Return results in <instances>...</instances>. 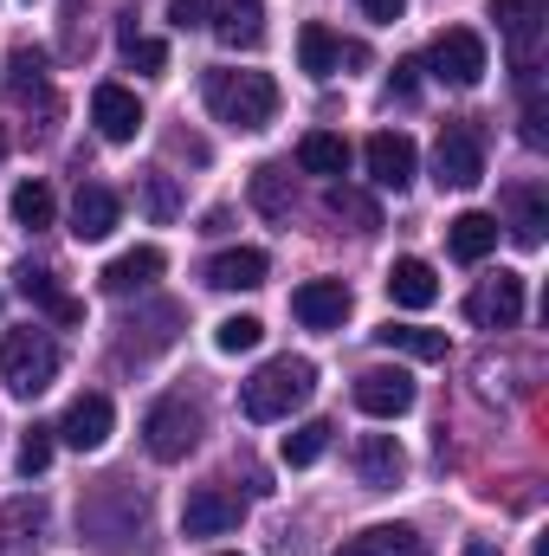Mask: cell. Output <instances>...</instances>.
Returning a JSON list of instances; mask_svg holds the SVG:
<instances>
[{
  "label": "cell",
  "instance_id": "obj_37",
  "mask_svg": "<svg viewBox=\"0 0 549 556\" xmlns=\"http://www.w3.org/2000/svg\"><path fill=\"white\" fill-rule=\"evenodd\" d=\"M124 59H130L137 72H162V65H168V46H162V39H142L137 20H124Z\"/></svg>",
  "mask_w": 549,
  "mask_h": 556
},
{
  "label": "cell",
  "instance_id": "obj_4",
  "mask_svg": "<svg viewBox=\"0 0 549 556\" xmlns=\"http://www.w3.org/2000/svg\"><path fill=\"white\" fill-rule=\"evenodd\" d=\"M0 382L13 395H46L59 382V343L46 330H7L0 337Z\"/></svg>",
  "mask_w": 549,
  "mask_h": 556
},
{
  "label": "cell",
  "instance_id": "obj_12",
  "mask_svg": "<svg viewBox=\"0 0 549 556\" xmlns=\"http://www.w3.org/2000/svg\"><path fill=\"white\" fill-rule=\"evenodd\" d=\"M362 162H369V175H375V188H413V168H420V149H413V137H401V130H375L369 137V149H362Z\"/></svg>",
  "mask_w": 549,
  "mask_h": 556
},
{
  "label": "cell",
  "instance_id": "obj_3",
  "mask_svg": "<svg viewBox=\"0 0 549 556\" xmlns=\"http://www.w3.org/2000/svg\"><path fill=\"white\" fill-rule=\"evenodd\" d=\"M317 389V363L310 356H272L253 382H246V420H284L291 408H304Z\"/></svg>",
  "mask_w": 549,
  "mask_h": 556
},
{
  "label": "cell",
  "instance_id": "obj_43",
  "mask_svg": "<svg viewBox=\"0 0 549 556\" xmlns=\"http://www.w3.org/2000/svg\"><path fill=\"white\" fill-rule=\"evenodd\" d=\"M0 155H7V142H0Z\"/></svg>",
  "mask_w": 549,
  "mask_h": 556
},
{
  "label": "cell",
  "instance_id": "obj_7",
  "mask_svg": "<svg viewBox=\"0 0 549 556\" xmlns=\"http://www.w3.org/2000/svg\"><path fill=\"white\" fill-rule=\"evenodd\" d=\"M420 72H433L439 85H452V91H472L485 72H491V59H485V39L472 33V26H446L433 46H426V65Z\"/></svg>",
  "mask_w": 549,
  "mask_h": 556
},
{
  "label": "cell",
  "instance_id": "obj_22",
  "mask_svg": "<svg viewBox=\"0 0 549 556\" xmlns=\"http://www.w3.org/2000/svg\"><path fill=\"white\" fill-rule=\"evenodd\" d=\"M13 285H20V298H33V304H39V311H52L59 324H78V317H85V304H78V298H72L52 273H46V266H20Z\"/></svg>",
  "mask_w": 549,
  "mask_h": 556
},
{
  "label": "cell",
  "instance_id": "obj_23",
  "mask_svg": "<svg viewBox=\"0 0 549 556\" xmlns=\"http://www.w3.org/2000/svg\"><path fill=\"white\" fill-rule=\"evenodd\" d=\"M336 556H426V538L413 525H369V531H356Z\"/></svg>",
  "mask_w": 549,
  "mask_h": 556
},
{
  "label": "cell",
  "instance_id": "obj_15",
  "mask_svg": "<svg viewBox=\"0 0 549 556\" xmlns=\"http://www.w3.org/2000/svg\"><path fill=\"white\" fill-rule=\"evenodd\" d=\"M207 26H214L220 46L253 52L266 39V0H207Z\"/></svg>",
  "mask_w": 549,
  "mask_h": 556
},
{
  "label": "cell",
  "instance_id": "obj_26",
  "mask_svg": "<svg viewBox=\"0 0 549 556\" xmlns=\"http://www.w3.org/2000/svg\"><path fill=\"white\" fill-rule=\"evenodd\" d=\"M382 350H401L413 363H446V330H420V324H382L375 330Z\"/></svg>",
  "mask_w": 549,
  "mask_h": 556
},
{
  "label": "cell",
  "instance_id": "obj_24",
  "mask_svg": "<svg viewBox=\"0 0 549 556\" xmlns=\"http://www.w3.org/2000/svg\"><path fill=\"white\" fill-rule=\"evenodd\" d=\"M446 247H452V260H465V266H478L491 247H498V214H459V220H446Z\"/></svg>",
  "mask_w": 549,
  "mask_h": 556
},
{
  "label": "cell",
  "instance_id": "obj_8",
  "mask_svg": "<svg viewBox=\"0 0 549 556\" xmlns=\"http://www.w3.org/2000/svg\"><path fill=\"white\" fill-rule=\"evenodd\" d=\"M433 181L439 188H478L485 181V137L478 124H446L433 142Z\"/></svg>",
  "mask_w": 549,
  "mask_h": 556
},
{
  "label": "cell",
  "instance_id": "obj_1",
  "mask_svg": "<svg viewBox=\"0 0 549 556\" xmlns=\"http://www.w3.org/2000/svg\"><path fill=\"white\" fill-rule=\"evenodd\" d=\"M78 531L98 551H137L142 531H149V498L130 479H98L85 492V505H78Z\"/></svg>",
  "mask_w": 549,
  "mask_h": 556
},
{
  "label": "cell",
  "instance_id": "obj_14",
  "mask_svg": "<svg viewBox=\"0 0 549 556\" xmlns=\"http://www.w3.org/2000/svg\"><path fill=\"white\" fill-rule=\"evenodd\" d=\"M111 427H117V408H111V395H78L72 408H65V420L52 427L65 446H78V453H98L104 440H111Z\"/></svg>",
  "mask_w": 549,
  "mask_h": 556
},
{
  "label": "cell",
  "instance_id": "obj_27",
  "mask_svg": "<svg viewBox=\"0 0 549 556\" xmlns=\"http://www.w3.org/2000/svg\"><path fill=\"white\" fill-rule=\"evenodd\" d=\"M297 65H304L310 78H336V72H343V39L310 20V26L297 33Z\"/></svg>",
  "mask_w": 549,
  "mask_h": 556
},
{
  "label": "cell",
  "instance_id": "obj_18",
  "mask_svg": "<svg viewBox=\"0 0 549 556\" xmlns=\"http://www.w3.org/2000/svg\"><path fill=\"white\" fill-rule=\"evenodd\" d=\"M91 124H98V137L104 142H137V130H142L137 91H124V85H98V91H91Z\"/></svg>",
  "mask_w": 549,
  "mask_h": 556
},
{
  "label": "cell",
  "instance_id": "obj_28",
  "mask_svg": "<svg viewBox=\"0 0 549 556\" xmlns=\"http://www.w3.org/2000/svg\"><path fill=\"white\" fill-rule=\"evenodd\" d=\"M297 168H304V175H330V181H336V175L349 168V142L336 137V130H310V137L297 142Z\"/></svg>",
  "mask_w": 549,
  "mask_h": 556
},
{
  "label": "cell",
  "instance_id": "obj_20",
  "mask_svg": "<svg viewBox=\"0 0 549 556\" xmlns=\"http://www.w3.org/2000/svg\"><path fill=\"white\" fill-rule=\"evenodd\" d=\"M266 273H272V260H266L259 247H233V253L207 260V285H214V291H259Z\"/></svg>",
  "mask_w": 549,
  "mask_h": 556
},
{
  "label": "cell",
  "instance_id": "obj_11",
  "mask_svg": "<svg viewBox=\"0 0 549 556\" xmlns=\"http://www.w3.org/2000/svg\"><path fill=\"white\" fill-rule=\"evenodd\" d=\"M349 304H356V298H349L343 278H310V285L291 291V317H297L304 330H343Z\"/></svg>",
  "mask_w": 549,
  "mask_h": 556
},
{
  "label": "cell",
  "instance_id": "obj_36",
  "mask_svg": "<svg viewBox=\"0 0 549 556\" xmlns=\"http://www.w3.org/2000/svg\"><path fill=\"white\" fill-rule=\"evenodd\" d=\"M142 207H149V220H175V214H181L175 175H142Z\"/></svg>",
  "mask_w": 549,
  "mask_h": 556
},
{
  "label": "cell",
  "instance_id": "obj_17",
  "mask_svg": "<svg viewBox=\"0 0 549 556\" xmlns=\"http://www.w3.org/2000/svg\"><path fill=\"white\" fill-rule=\"evenodd\" d=\"M401 472H408V453H401L395 433H362V440H356V479H362L369 492L401 485Z\"/></svg>",
  "mask_w": 549,
  "mask_h": 556
},
{
  "label": "cell",
  "instance_id": "obj_35",
  "mask_svg": "<svg viewBox=\"0 0 549 556\" xmlns=\"http://www.w3.org/2000/svg\"><path fill=\"white\" fill-rule=\"evenodd\" d=\"M259 337H266V324H259V317H220V324H214V343H220L227 356L259 350Z\"/></svg>",
  "mask_w": 549,
  "mask_h": 556
},
{
  "label": "cell",
  "instance_id": "obj_39",
  "mask_svg": "<svg viewBox=\"0 0 549 556\" xmlns=\"http://www.w3.org/2000/svg\"><path fill=\"white\" fill-rule=\"evenodd\" d=\"M549 104H544V91H537V78H531V85H524V142H531V149H544L549 142Z\"/></svg>",
  "mask_w": 549,
  "mask_h": 556
},
{
  "label": "cell",
  "instance_id": "obj_34",
  "mask_svg": "<svg viewBox=\"0 0 549 556\" xmlns=\"http://www.w3.org/2000/svg\"><path fill=\"white\" fill-rule=\"evenodd\" d=\"M52 446H59V433H52V427H26V433H20V459H13V466H20V479H39V472L52 466Z\"/></svg>",
  "mask_w": 549,
  "mask_h": 556
},
{
  "label": "cell",
  "instance_id": "obj_38",
  "mask_svg": "<svg viewBox=\"0 0 549 556\" xmlns=\"http://www.w3.org/2000/svg\"><path fill=\"white\" fill-rule=\"evenodd\" d=\"M7 531H26L20 544H39V531H46V505H39V498H13V505H7Z\"/></svg>",
  "mask_w": 549,
  "mask_h": 556
},
{
  "label": "cell",
  "instance_id": "obj_44",
  "mask_svg": "<svg viewBox=\"0 0 549 556\" xmlns=\"http://www.w3.org/2000/svg\"><path fill=\"white\" fill-rule=\"evenodd\" d=\"M227 556H233V551H227Z\"/></svg>",
  "mask_w": 549,
  "mask_h": 556
},
{
  "label": "cell",
  "instance_id": "obj_5",
  "mask_svg": "<svg viewBox=\"0 0 549 556\" xmlns=\"http://www.w3.org/2000/svg\"><path fill=\"white\" fill-rule=\"evenodd\" d=\"M491 20H498V33H505V46H511L518 78L531 85V78H537V65H544L549 7H544V0H491Z\"/></svg>",
  "mask_w": 549,
  "mask_h": 556
},
{
  "label": "cell",
  "instance_id": "obj_31",
  "mask_svg": "<svg viewBox=\"0 0 549 556\" xmlns=\"http://www.w3.org/2000/svg\"><path fill=\"white\" fill-rule=\"evenodd\" d=\"M330 420H304V427H291L284 433V466H317L323 453H330Z\"/></svg>",
  "mask_w": 549,
  "mask_h": 556
},
{
  "label": "cell",
  "instance_id": "obj_40",
  "mask_svg": "<svg viewBox=\"0 0 549 556\" xmlns=\"http://www.w3.org/2000/svg\"><path fill=\"white\" fill-rule=\"evenodd\" d=\"M388 98H401V104H413V98H420V59L395 65V78H388Z\"/></svg>",
  "mask_w": 549,
  "mask_h": 556
},
{
  "label": "cell",
  "instance_id": "obj_16",
  "mask_svg": "<svg viewBox=\"0 0 549 556\" xmlns=\"http://www.w3.org/2000/svg\"><path fill=\"white\" fill-rule=\"evenodd\" d=\"M117 220H124V201H117L104 181H85L78 201H72V233H78L85 247H98V240L117 233Z\"/></svg>",
  "mask_w": 549,
  "mask_h": 556
},
{
  "label": "cell",
  "instance_id": "obj_41",
  "mask_svg": "<svg viewBox=\"0 0 549 556\" xmlns=\"http://www.w3.org/2000/svg\"><path fill=\"white\" fill-rule=\"evenodd\" d=\"M168 26H207V0H168Z\"/></svg>",
  "mask_w": 549,
  "mask_h": 556
},
{
  "label": "cell",
  "instance_id": "obj_9",
  "mask_svg": "<svg viewBox=\"0 0 549 556\" xmlns=\"http://www.w3.org/2000/svg\"><path fill=\"white\" fill-rule=\"evenodd\" d=\"M465 317L478 324V330H511L518 317H524V278L518 273H491L472 285V298H465Z\"/></svg>",
  "mask_w": 549,
  "mask_h": 556
},
{
  "label": "cell",
  "instance_id": "obj_21",
  "mask_svg": "<svg viewBox=\"0 0 549 556\" xmlns=\"http://www.w3.org/2000/svg\"><path fill=\"white\" fill-rule=\"evenodd\" d=\"M505 207H511V240L524 247V253H537L544 247V227H549V201L537 181H518L511 194H505Z\"/></svg>",
  "mask_w": 549,
  "mask_h": 556
},
{
  "label": "cell",
  "instance_id": "obj_19",
  "mask_svg": "<svg viewBox=\"0 0 549 556\" xmlns=\"http://www.w3.org/2000/svg\"><path fill=\"white\" fill-rule=\"evenodd\" d=\"M162 247H130V253H117L104 273H98V285L111 291V298H130V291H149L155 278H162Z\"/></svg>",
  "mask_w": 549,
  "mask_h": 556
},
{
  "label": "cell",
  "instance_id": "obj_30",
  "mask_svg": "<svg viewBox=\"0 0 549 556\" xmlns=\"http://www.w3.org/2000/svg\"><path fill=\"white\" fill-rule=\"evenodd\" d=\"M7 207H13V220H20L26 233H39V227H52V214H59V201H52V188H46V181H20Z\"/></svg>",
  "mask_w": 549,
  "mask_h": 556
},
{
  "label": "cell",
  "instance_id": "obj_13",
  "mask_svg": "<svg viewBox=\"0 0 549 556\" xmlns=\"http://www.w3.org/2000/svg\"><path fill=\"white\" fill-rule=\"evenodd\" d=\"M356 408L375 420H401L413 408V376L408 369H362L356 376Z\"/></svg>",
  "mask_w": 549,
  "mask_h": 556
},
{
  "label": "cell",
  "instance_id": "obj_42",
  "mask_svg": "<svg viewBox=\"0 0 549 556\" xmlns=\"http://www.w3.org/2000/svg\"><path fill=\"white\" fill-rule=\"evenodd\" d=\"M362 13H369V20H401L408 0H362Z\"/></svg>",
  "mask_w": 549,
  "mask_h": 556
},
{
  "label": "cell",
  "instance_id": "obj_33",
  "mask_svg": "<svg viewBox=\"0 0 549 556\" xmlns=\"http://www.w3.org/2000/svg\"><path fill=\"white\" fill-rule=\"evenodd\" d=\"M330 214L336 220H356V233H375L382 227V207L369 194H356V188H330Z\"/></svg>",
  "mask_w": 549,
  "mask_h": 556
},
{
  "label": "cell",
  "instance_id": "obj_32",
  "mask_svg": "<svg viewBox=\"0 0 549 556\" xmlns=\"http://www.w3.org/2000/svg\"><path fill=\"white\" fill-rule=\"evenodd\" d=\"M7 72H13V78H7L13 104H26L33 91H46V52H39V46H20V52L7 59Z\"/></svg>",
  "mask_w": 549,
  "mask_h": 556
},
{
  "label": "cell",
  "instance_id": "obj_6",
  "mask_svg": "<svg viewBox=\"0 0 549 556\" xmlns=\"http://www.w3.org/2000/svg\"><path fill=\"white\" fill-rule=\"evenodd\" d=\"M142 446H149V459H162V466L188 459V453L201 446V408L181 402V395H162V402L142 415Z\"/></svg>",
  "mask_w": 549,
  "mask_h": 556
},
{
  "label": "cell",
  "instance_id": "obj_29",
  "mask_svg": "<svg viewBox=\"0 0 549 556\" xmlns=\"http://www.w3.org/2000/svg\"><path fill=\"white\" fill-rule=\"evenodd\" d=\"M253 207L266 220H284L291 214V175H284V162H259L253 168Z\"/></svg>",
  "mask_w": 549,
  "mask_h": 556
},
{
  "label": "cell",
  "instance_id": "obj_25",
  "mask_svg": "<svg viewBox=\"0 0 549 556\" xmlns=\"http://www.w3.org/2000/svg\"><path fill=\"white\" fill-rule=\"evenodd\" d=\"M388 298H395L401 311H426V304L439 298V278H433L426 260H395V266H388Z\"/></svg>",
  "mask_w": 549,
  "mask_h": 556
},
{
  "label": "cell",
  "instance_id": "obj_10",
  "mask_svg": "<svg viewBox=\"0 0 549 556\" xmlns=\"http://www.w3.org/2000/svg\"><path fill=\"white\" fill-rule=\"evenodd\" d=\"M240 518H246V505H240V492H227V485H201V492H188V505H181V531H188V538H227V531H240Z\"/></svg>",
  "mask_w": 549,
  "mask_h": 556
},
{
  "label": "cell",
  "instance_id": "obj_2",
  "mask_svg": "<svg viewBox=\"0 0 549 556\" xmlns=\"http://www.w3.org/2000/svg\"><path fill=\"white\" fill-rule=\"evenodd\" d=\"M201 98L227 130H266L278 117V85L266 72H207Z\"/></svg>",
  "mask_w": 549,
  "mask_h": 556
}]
</instances>
